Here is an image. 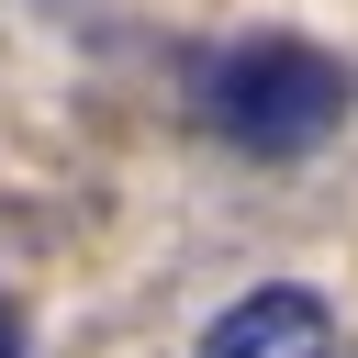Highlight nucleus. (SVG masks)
<instances>
[{
    "instance_id": "2",
    "label": "nucleus",
    "mask_w": 358,
    "mask_h": 358,
    "mask_svg": "<svg viewBox=\"0 0 358 358\" xmlns=\"http://www.w3.org/2000/svg\"><path fill=\"white\" fill-rule=\"evenodd\" d=\"M201 358H336V302L313 280H257L201 324Z\"/></svg>"
},
{
    "instance_id": "1",
    "label": "nucleus",
    "mask_w": 358,
    "mask_h": 358,
    "mask_svg": "<svg viewBox=\"0 0 358 358\" xmlns=\"http://www.w3.org/2000/svg\"><path fill=\"white\" fill-rule=\"evenodd\" d=\"M347 67L313 45V34H235V45H213L201 67H190V112L235 145V157H257V168H291V157H313L336 123H347Z\"/></svg>"
},
{
    "instance_id": "3",
    "label": "nucleus",
    "mask_w": 358,
    "mask_h": 358,
    "mask_svg": "<svg viewBox=\"0 0 358 358\" xmlns=\"http://www.w3.org/2000/svg\"><path fill=\"white\" fill-rule=\"evenodd\" d=\"M0 358H22V302L0 291Z\"/></svg>"
}]
</instances>
